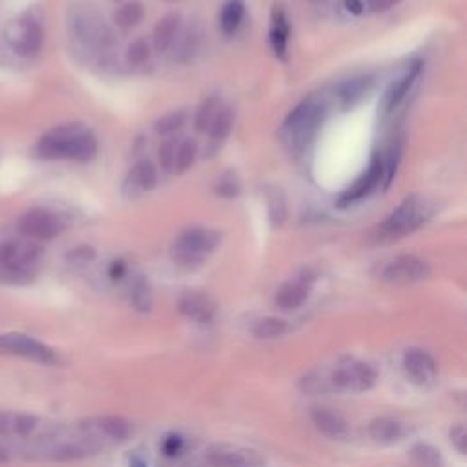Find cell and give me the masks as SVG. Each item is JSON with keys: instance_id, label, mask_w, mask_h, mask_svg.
<instances>
[{"instance_id": "cell-16", "label": "cell", "mask_w": 467, "mask_h": 467, "mask_svg": "<svg viewBox=\"0 0 467 467\" xmlns=\"http://www.w3.org/2000/svg\"><path fill=\"white\" fill-rule=\"evenodd\" d=\"M422 74V62L416 60L413 62V65L409 66V70L403 74L398 81H394L384 96V101H382V110L384 113H391L403 99H406V96L409 93L411 86L415 84V81L420 77Z\"/></svg>"}, {"instance_id": "cell-33", "label": "cell", "mask_w": 467, "mask_h": 467, "mask_svg": "<svg viewBox=\"0 0 467 467\" xmlns=\"http://www.w3.org/2000/svg\"><path fill=\"white\" fill-rule=\"evenodd\" d=\"M220 108H222V105L215 97H208V99H205L201 103V106H199V110L196 113V121H194V127H196V130L199 134L208 132L210 124H212V121H214V117H215V113Z\"/></svg>"}, {"instance_id": "cell-26", "label": "cell", "mask_w": 467, "mask_h": 467, "mask_svg": "<svg viewBox=\"0 0 467 467\" xmlns=\"http://www.w3.org/2000/svg\"><path fill=\"white\" fill-rule=\"evenodd\" d=\"M243 15H245L243 0H229V3L223 6L222 17H220V26H222L225 35L236 34L237 27L241 26Z\"/></svg>"}, {"instance_id": "cell-27", "label": "cell", "mask_w": 467, "mask_h": 467, "mask_svg": "<svg viewBox=\"0 0 467 467\" xmlns=\"http://www.w3.org/2000/svg\"><path fill=\"white\" fill-rule=\"evenodd\" d=\"M267 208H269V220L274 229L284 227L287 220V201L284 194L277 189H272L267 192Z\"/></svg>"}, {"instance_id": "cell-40", "label": "cell", "mask_w": 467, "mask_h": 467, "mask_svg": "<svg viewBox=\"0 0 467 467\" xmlns=\"http://www.w3.org/2000/svg\"><path fill=\"white\" fill-rule=\"evenodd\" d=\"M183 446L184 442L179 434H170V437H167L163 442V453L167 456H177L183 451Z\"/></svg>"}, {"instance_id": "cell-4", "label": "cell", "mask_w": 467, "mask_h": 467, "mask_svg": "<svg viewBox=\"0 0 467 467\" xmlns=\"http://www.w3.org/2000/svg\"><path fill=\"white\" fill-rule=\"evenodd\" d=\"M68 29L74 43L88 53L108 51L115 46V35L101 13L90 4H75L68 12Z\"/></svg>"}, {"instance_id": "cell-8", "label": "cell", "mask_w": 467, "mask_h": 467, "mask_svg": "<svg viewBox=\"0 0 467 467\" xmlns=\"http://www.w3.org/2000/svg\"><path fill=\"white\" fill-rule=\"evenodd\" d=\"M4 35L8 46L22 57L39 53L44 41V31L41 22L35 17H31L29 13L19 17L17 20H12L6 27Z\"/></svg>"}, {"instance_id": "cell-18", "label": "cell", "mask_w": 467, "mask_h": 467, "mask_svg": "<svg viewBox=\"0 0 467 467\" xmlns=\"http://www.w3.org/2000/svg\"><path fill=\"white\" fill-rule=\"evenodd\" d=\"M179 310L181 315H184L186 318H191L198 323H210L215 316V303L199 292H189L181 296L179 300Z\"/></svg>"}, {"instance_id": "cell-41", "label": "cell", "mask_w": 467, "mask_h": 467, "mask_svg": "<svg viewBox=\"0 0 467 467\" xmlns=\"http://www.w3.org/2000/svg\"><path fill=\"white\" fill-rule=\"evenodd\" d=\"M196 48H198V35H194L191 31V34L184 37V44L179 50V60H189Z\"/></svg>"}, {"instance_id": "cell-7", "label": "cell", "mask_w": 467, "mask_h": 467, "mask_svg": "<svg viewBox=\"0 0 467 467\" xmlns=\"http://www.w3.org/2000/svg\"><path fill=\"white\" fill-rule=\"evenodd\" d=\"M222 243V234L214 229L192 227L183 230L172 245V260L184 269L199 267Z\"/></svg>"}, {"instance_id": "cell-51", "label": "cell", "mask_w": 467, "mask_h": 467, "mask_svg": "<svg viewBox=\"0 0 467 467\" xmlns=\"http://www.w3.org/2000/svg\"><path fill=\"white\" fill-rule=\"evenodd\" d=\"M168 3H175V0H168Z\"/></svg>"}, {"instance_id": "cell-24", "label": "cell", "mask_w": 467, "mask_h": 467, "mask_svg": "<svg viewBox=\"0 0 467 467\" xmlns=\"http://www.w3.org/2000/svg\"><path fill=\"white\" fill-rule=\"evenodd\" d=\"M369 434H370V439L378 444H393L401 439L403 429L394 420L380 418L369 425Z\"/></svg>"}, {"instance_id": "cell-9", "label": "cell", "mask_w": 467, "mask_h": 467, "mask_svg": "<svg viewBox=\"0 0 467 467\" xmlns=\"http://www.w3.org/2000/svg\"><path fill=\"white\" fill-rule=\"evenodd\" d=\"M0 354L26 358L44 365H51L57 362V354L53 349L44 346L43 341L20 332L0 334Z\"/></svg>"}, {"instance_id": "cell-1", "label": "cell", "mask_w": 467, "mask_h": 467, "mask_svg": "<svg viewBox=\"0 0 467 467\" xmlns=\"http://www.w3.org/2000/svg\"><path fill=\"white\" fill-rule=\"evenodd\" d=\"M97 153V137L84 127L82 122H68L44 134L37 146L35 155L41 160H70L86 163L96 158Z\"/></svg>"}, {"instance_id": "cell-19", "label": "cell", "mask_w": 467, "mask_h": 467, "mask_svg": "<svg viewBox=\"0 0 467 467\" xmlns=\"http://www.w3.org/2000/svg\"><path fill=\"white\" fill-rule=\"evenodd\" d=\"M289 37H291V26L287 13L282 6H274L270 19V48L277 58L287 60Z\"/></svg>"}, {"instance_id": "cell-42", "label": "cell", "mask_w": 467, "mask_h": 467, "mask_svg": "<svg viewBox=\"0 0 467 467\" xmlns=\"http://www.w3.org/2000/svg\"><path fill=\"white\" fill-rule=\"evenodd\" d=\"M401 3V0H367V6L370 12L375 13H382V12H387L394 6H398Z\"/></svg>"}, {"instance_id": "cell-2", "label": "cell", "mask_w": 467, "mask_h": 467, "mask_svg": "<svg viewBox=\"0 0 467 467\" xmlns=\"http://www.w3.org/2000/svg\"><path fill=\"white\" fill-rule=\"evenodd\" d=\"M378 380L377 369L360 362L346 360L332 370H315L301 380L307 393H365L375 387Z\"/></svg>"}, {"instance_id": "cell-37", "label": "cell", "mask_w": 467, "mask_h": 467, "mask_svg": "<svg viewBox=\"0 0 467 467\" xmlns=\"http://www.w3.org/2000/svg\"><path fill=\"white\" fill-rule=\"evenodd\" d=\"M401 160V143L400 141H394L391 144V150H389V155H387V163L384 165V174H385V186L391 184L394 174H396V168H398V163Z\"/></svg>"}, {"instance_id": "cell-17", "label": "cell", "mask_w": 467, "mask_h": 467, "mask_svg": "<svg viewBox=\"0 0 467 467\" xmlns=\"http://www.w3.org/2000/svg\"><path fill=\"white\" fill-rule=\"evenodd\" d=\"M84 429H88L91 434H96L99 440L103 439L108 442H124L128 440V437L132 434V425L119 416L97 418L90 425H84Z\"/></svg>"}, {"instance_id": "cell-49", "label": "cell", "mask_w": 467, "mask_h": 467, "mask_svg": "<svg viewBox=\"0 0 467 467\" xmlns=\"http://www.w3.org/2000/svg\"><path fill=\"white\" fill-rule=\"evenodd\" d=\"M183 467H210L208 463H203V465H198V463H191V465H183Z\"/></svg>"}, {"instance_id": "cell-22", "label": "cell", "mask_w": 467, "mask_h": 467, "mask_svg": "<svg viewBox=\"0 0 467 467\" xmlns=\"http://www.w3.org/2000/svg\"><path fill=\"white\" fill-rule=\"evenodd\" d=\"M181 27V17L175 13H170L160 20V24L153 29V46L160 53L172 48V44L177 39Z\"/></svg>"}, {"instance_id": "cell-21", "label": "cell", "mask_w": 467, "mask_h": 467, "mask_svg": "<svg viewBox=\"0 0 467 467\" xmlns=\"http://www.w3.org/2000/svg\"><path fill=\"white\" fill-rule=\"evenodd\" d=\"M308 285L310 282L305 277L298 279V282L285 284L276 294V305L282 310H296L305 303L308 296Z\"/></svg>"}, {"instance_id": "cell-45", "label": "cell", "mask_w": 467, "mask_h": 467, "mask_svg": "<svg viewBox=\"0 0 467 467\" xmlns=\"http://www.w3.org/2000/svg\"><path fill=\"white\" fill-rule=\"evenodd\" d=\"M346 8L353 15H360L363 12V0H346Z\"/></svg>"}, {"instance_id": "cell-12", "label": "cell", "mask_w": 467, "mask_h": 467, "mask_svg": "<svg viewBox=\"0 0 467 467\" xmlns=\"http://www.w3.org/2000/svg\"><path fill=\"white\" fill-rule=\"evenodd\" d=\"M205 463L210 467H261V458L256 451L237 446H212L205 453Z\"/></svg>"}, {"instance_id": "cell-32", "label": "cell", "mask_w": 467, "mask_h": 467, "mask_svg": "<svg viewBox=\"0 0 467 467\" xmlns=\"http://www.w3.org/2000/svg\"><path fill=\"white\" fill-rule=\"evenodd\" d=\"M196 158H198V144H196V141H192V139L184 141L175 150V163H174V168L179 174H183L186 170H191V167L194 165Z\"/></svg>"}, {"instance_id": "cell-38", "label": "cell", "mask_w": 467, "mask_h": 467, "mask_svg": "<svg viewBox=\"0 0 467 467\" xmlns=\"http://www.w3.org/2000/svg\"><path fill=\"white\" fill-rule=\"evenodd\" d=\"M413 456L424 463V465H429V467H437L440 463V455L439 451L431 448V446H425V444H420L413 449Z\"/></svg>"}, {"instance_id": "cell-23", "label": "cell", "mask_w": 467, "mask_h": 467, "mask_svg": "<svg viewBox=\"0 0 467 467\" xmlns=\"http://www.w3.org/2000/svg\"><path fill=\"white\" fill-rule=\"evenodd\" d=\"M128 186H134L136 192H148L152 189H155V184H158V170L150 163V161H139L127 181Z\"/></svg>"}, {"instance_id": "cell-31", "label": "cell", "mask_w": 467, "mask_h": 467, "mask_svg": "<svg viewBox=\"0 0 467 467\" xmlns=\"http://www.w3.org/2000/svg\"><path fill=\"white\" fill-rule=\"evenodd\" d=\"M184 122H186V112L175 110V112H170V113L163 115L161 119L155 121L153 130H155V134H160V136H170V134H175L177 130H181Z\"/></svg>"}, {"instance_id": "cell-50", "label": "cell", "mask_w": 467, "mask_h": 467, "mask_svg": "<svg viewBox=\"0 0 467 467\" xmlns=\"http://www.w3.org/2000/svg\"><path fill=\"white\" fill-rule=\"evenodd\" d=\"M310 3H322V0H310Z\"/></svg>"}, {"instance_id": "cell-39", "label": "cell", "mask_w": 467, "mask_h": 467, "mask_svg": "<svg viewBox=\"0 0 467 467\" xmlns=\"http://www.w3.org/2000/svg\"><path fill=\"white\" fill-rule=\"evenodd\" d=\"M175 150H177V146H175V139H168V141H165V143L161 144V148H160V163H161L163 170H167V172L174 170V163H175Z\"/></svg>"}, {"instance_id": "cell-34", "label": "cell", "mask_w": 467, "mask_h": 467, "mask_svg": "<svg viewBox=\"0 0 467 467\" xmlns=\"http://www.w3.org/2000/svg\"><path fill=\"white\" fill-rule=\"evenodd\" d=\"M132 303L139 313H148L152 308V291L144 277H137L132 285Z\"/></svg>"}, {"instance_id": "cell-36", "label": "cell", "mask_w": 467, "mask_h": 467, "mask_svg": "<svg viewBox=\"0 0 467 467\" xmlns=\"http://www.w3.org/2000/svg\"><path fill=\"white\" fill-rule=\"evenodd\" d=\"M148 57H150V48H148L146 41L137 39V41H134V43L128 46L127 60L130 62L132 66H141L143 62L148 60Z\"/></svg>"}, {"instance_id": "cell-5", "label": "cell", "mask_w": 467, "mask_h": 467, "mask_svg": "<svg viewBox=\"0 0 467 467\" xmlns=\"http://www.w3.org/2000/svg\"><path fill=\"white\" fill-rule=\"evenodd\" d=\"M327 108L318 97H310L300 103L285 119L282 136L289 150L303 152L316 137L323 124Z\"/></svg>"}, {"instance_id": "cell-48", "label": "cell", "mask_w": 467, "mask_h": 467, "mask_svg": "<svg viewBox=\"0 0 467 467\" xmlns=\"http://www.w3.org/2000/svg\"><path fill=\"white\" fill-rule=\"evenodd\" d=\"M8 460H10L8 451H6L3 446H0V463H4V462H8Z\"/></svg>"}, {"instance_id": "cell-20", "label": "cell", "mask_w": 467, "mask_h": 467, "mask_svg": "<svg viewBox=\"0 0 467 467\" xmlns=\"http://www.w3.org/2000/svg\"><path fill=\"white\" fill-rule=\"evenodd\" d=\"M372 90V77L360 75L349 79L338 86V99L344 110L354 108L362 99L367 97V93Z\"/></svg>"}, {"instance_id": "cell-30", "label": "cell", "mask_w": 467, "mask_h": 467, "mask_svg": "<svg viewBox=\"0 0 467 467\" xmlns=\"http://www.w3.org/2000/svg\"><path fill=\"white\" fill-rule=\"evenodd\" d=\"M214 192L223 199H236L241 194V181L234 170L225 172L220 179L215 181Z\"/></svg>"}, {"instance_id": "cell-35", "label": "cell", "mask_w": 467, "mask_h": 467, "mask_svg": "<svg viewBox=\"0 0 467 467\" xmlns=\"http://www.w3.org/2000/svg\"><path fill=\"white\" fill-rule=\"evenodd\" d=\"M10 424L15 434H19V437H27V434H31L37 429L39 418L29 413H19V415L10 416Z\"/></svg>"}, {"instance_id": "cell-11", "label": "cell", "mask_w": 467, "mask_h": 467, "mask_svg": "<svg viewBox=\"0 0 467 467\" xmlns=\"http://www.w3.org/2000/svg\"><path fill=\"white\" fill-rule=\"evenodd\" d=\"M431 276V267L416 256H400L385 265L382 277L391 285H413Z\"/></svg>"}, {"instance_id": "cell-13", "label": "cell", "mask_w": 467, "mask_h": 467, "mask_svg": "<svg viewBox=\"0 0 467 467\" xmlns=\"http://www.w3.org/2000/svg\"><path fill=\"white\" fill-rule=\"evenodd\" d=\"M382 179H384V163L380 160V155H375V158L370 160L367 172L351 186L349 191H346L344 194L339 196L338 205L339 206H349V205L367 198L382 183Z\"/></svg>"}, {"instance_id": "cell-47", "label": "cell", "mask_w": 467, "mask_h": 467, "mask_svg": "<svg viewBox=\"0 0 467 467\" xmlns=\"http://www.w3.org/2000/svg\"><path fill=\"white\" fill-rule=\"evenodd\" d=\"M130 467H148V463L143 456L134 455V456H130Z\"/></svg>"}, {"instance_id": "cell-44", "label": "cell", "mask_w": 467, "mask_h": 467, "mask_svg": "<svg viewBox=\"0 0 467 467\" xmlns=\"http://www.w3.org/2000/svg\"><path fill=\"white\" fill-rule=\"evenodd\" d=\"M108 274H110L112 279H121L124 274H127V263H124L122 260H115V261L110 265Z\"/></svg>"}, {"instance_id": "cell-14", "label": "cell", "mask_w": 467, "mask_h": 467, "mask_svg": "<svg viewBox=\"0 0 467 467\" xmlns=\"http://www.w3.org/2000/svg\"><path fill=\"white\" fill-rule=\"evenodd\" d=\"M403 367H406L408 377L416 385H431L437 378V362L422 349H411L403 356Z\"/></svg>"}, {"instance_id": "cell-3", "label": "cell", "mask_w": 467, "mask_h": 467, "mask_svg": "<svg viewBox=\"0 0 467 467\" xmlns=\"http://www.w3.org/2000/svg\"><path fill=\"white\" fill-rule=\"evenodd\" d=\"M43 248L31 239L0 241V285L20 287L37 277Z\"/></svg>"}, {"instance_id": "cell-10", "label": "cell", "mask_w": 467, "mask_h": 467, "mask_svg": "<svg viewBox=\"0 0 467 467\" xmlns=\"http://www.w3.org/2000/svg\"><path fill=\"white\" fill-rule=\"evenodd\" d=\"M19 230L26 239L31 241H50L65 230L62 217L46 208L27 210L19 222Z\"/></svg>"}, {"instance_id": "cell-43", "label": "cell", "mask_w": 467, "mask_h": 467, "mask_svg": "<svg viewBox=\"0 0 467 467\" xmlns=\"http://www.w3.org/2000/svg\"><path fill=\"white\" fill-rule=\"evenodd\" d=\"M451 442L456 446L460 453H465V431L463 427H455L451 431Z\"/></svg>"}, {"instance_id": "cell-15", "label": "cell", "mask_w": 467, "mask_h": 467, "mask_svg": "<svg viewBox=\"0 0 467 467\" xmlns=\"http://www.w3.org/2000/svg\"><path fill=\"white\" fill-rule=\"evenodd\" d=\"M310 420H313L315 427L322 434L332 440H344L351 434L347 420L327 408H313V411H310Z\"/></svg>"}, {"instance_id": "cell-6", "label": "cell", "mask_w": 467, "mask_h": 467, "mask_svg": "<svg viewBox=\"0 0 467 467\" xmlns=\"http://www.w3.org/2000/svg\"><path fill=\"white\" fill-rule=\"evenodd\" d=\"M431 215H432L431 203L418 196H411L403 201L378 227L377 239L380 243L398 241L401 237L413 234L422 225H425Z\"/></svg>"}, {"instance_id": "cell-46", "label": "cell", "mask_w": 467, "mask_h": 467, "mask_svg": "<svg viewBox=\"0 0 467 467\" xmlns=\"http://www.w3.org/2000/svg\"><path fill=\"white\" fill-rule=\"evenodd\" d=\"M12 432V424H10V416L4 415V413H0V434H3V437H6V434Z\"/></svg>"}, {"instance_id": "cell-25", "label": "cell", "mask_w": 467, "mask_h": 467, "mask_svg": "<svg viewBox=\"0 0 467 467\" xmlns=\"http://www.w3.org/2000/svg\"><path fill=\"white\" fill-rule=\"evenodd\" d=\"M232 127H234V112L232 108L223 106L217 110L210 128H208V134L214 143H223L230 136Z\"/></svg>"}, {"instance_id": "cell-28", "label": "cell", "mask_w": 467, "mask_h": 467, "mask_svg": "<svg viewBox=\"0 0 467 467\" xmlns=\"http://www.w3.org/2000/svg\"><path fill=\"white\" fill-rule=\"evenodd\" d=\"M144 17V8L141 3H128L121 6L115 12V24L122 29V31H128L132 27H136Z\"/></svg>"}, {"instance_id": "cell-29", "label": "cell", "mask_w": 467, "mask_h": 467, "mask_svg": "<svg viewBox=\"0 0 467 467\" xmlns=\"http://www.w3.org/2000/svg\"><path fill=\"white\" fill-rule=\"evenodd\" d=\"M253 332L256 338L274 339V338H279V336H284L289 332V323L285 320H279V318H263L254 325Z\"/></svg>"}]
</instances>
